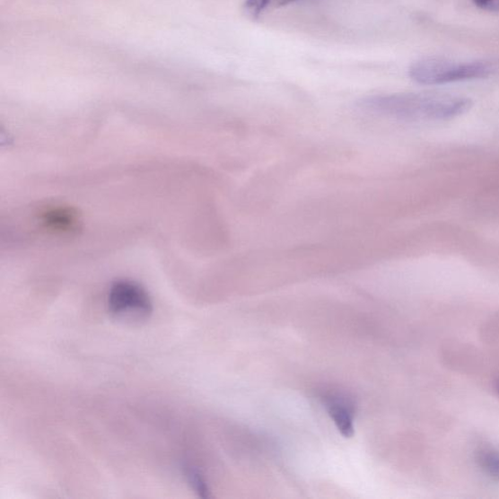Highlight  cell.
Segmentation results:
<instances>
[{"label":"cell","instance_id":"obj_1","mask_svg":"<svg viewBox=\"0 0 499 499\" xmlns=\"http://www.w3.org/2000/svg\"><path fill=\"white\" fill-rule=\"evenodd\" d=\"M357 106L365 111L404 121L449 120L472 108L467 97L435 93H396L369 96Z\"/></svg>","mask_w":499,"mask_h":499},{"label":"cell","instance_id":"obj_2","mask_svg":"<svg viewBox=\"0 0 499 499\" xmlns=\"http://www.w3.org/2000/svg\"><path fill=\"white\" fill-rule=\"evenodd\" d=\"M414 82L422 85H441L472 81L499 74V58L473 62H453L425 58L415 62L409 71Z\"/></svg>","mask_w":499,"mask_h":499},{"label":"cell","instance_id":"obj_3","mask_svg":"<svg viewBox=\"0 0 499 499\" xmlns=\"http://www.w3.org/2000/svg\"><path fill=\"white\" fill-rule=\"evenodd\" d=\"M108 304L111 315L124 323H142L149 320L153 311L150 294L137 283L129 280L113 283Z\"/></svg>","mask_w":499,"mask_h":499},{"label":"cell","instance_id":"obj_4","mask_svg":"<svg viewBox=\"0 0 499 499\" xmlns=\"http://www.w3.org/2000/svg\"><path fill=\"white\" fill-rule=\"evenodd\" d=\"M324 404L340 434L346 438L353 437L355 435L354 403L346 396L332 394L325 397Z\"/></svg>","mask_w":499,"mask_h":499},{"label":"cell","instance_id":"obj_5","mask_svg":"<svg viewBox=\"0 0 499 499\" xmlns=\"http://www.w3.org/2000/svg\"><path fill=\"white\" fill-rule=\"evenodd\" d=\"M41 222L45 228L54 232L71 233L79 228L78 213L70 207L56 206L41 214Z\"/></svg>","mask_w":499,"mask_h":499},{"label":"cell","instance_id":"obj_6","mask_svg":"<svg viewBox=\"0 0 499 499\" xmlns=\"http://www.w3.org/2000/svg\"><path fill=\"white\" fill-rule=\"evenodd\" d=\"M476 460L487 477L499 482V451L491 448L481 449L476 455Z\"/></svg>","mask_w":499,"mask_h":499},{"label":"cell","instance_id":"obj_7","mask_svg":"<svg viewBox=\"0 0 499 499\" xmlns=\"http://www.w3.org/2000/svg\"><path fill=\"white\" fill-rule=\"evenodd\" d=\"M187 478L194 490L203 498L210 497V490L206 480L202 477L201 474L195 469H186Z\"/></svg>","mask_w":499,"mask_h":499},{"label":"cell","instance_id":"obj_8","mask_svg":"<svg viewBox=\"0 0 499 499\" xmlns=\"http://www.w3.org/2000/svg\"><path fill=\"white\" fill-rule=\"evenodd\" d=\"M269 0H246L245 8L250 14L258 17L267 7Z\"/></svg>","mask_w":499,"mask_h":499},{"label":"cell","instance_id":"obj_9","mask_svg":"<svg viewBox=\"0 0 499 499\" xmlns=\"http://www.w3.org/2000/svg\"><path fill=\"white\" fill-rule=\"evenodd\" d=\"M472 2L480 9L493 11V13L499 11V0H472Z\"/></svg>","mask_w":499,"mask_h":499},{"label":"cell","instance_id":"obj_10","mask_svg":"<svg viewBox=\"0 0 499 499\" xmlns=\"http://www.w3.org/2000/svg\"><path fill=\"white\" fill-rule=\"evenodd\" d=\"M276 2L280 4V5H286L289 4L293 2H296V0H276Z\"/></svg>","mask_w":499,"mask_h":499},{"label":"cell","instance_id":"obj_11","mask_svg":"<svg viewBox=\"0 0 499 499\" xmlns=\"http://www.w3.org/2000/svg\"><path fill=\"white\" fill-rule=\"evenodd\" d=\"M495 389L497 394L499 395V379L495 380Z\"/></svg>","mask_w":499,"mask_h":499}]
</instances>
